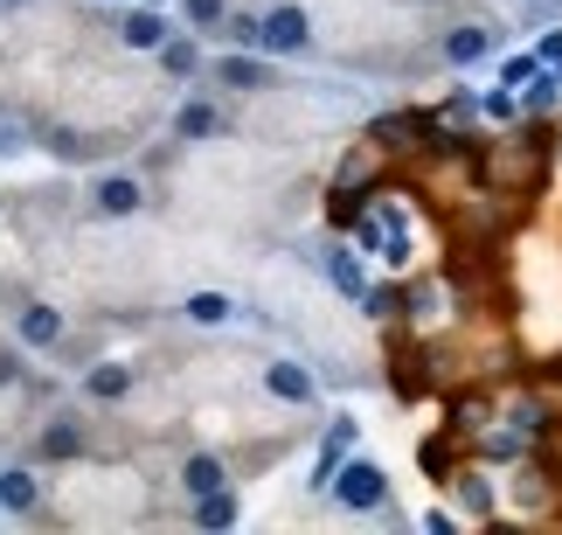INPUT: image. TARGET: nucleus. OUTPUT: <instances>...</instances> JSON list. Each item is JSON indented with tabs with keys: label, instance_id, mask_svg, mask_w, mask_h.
Masks as SVG:
<instances>
[{
	"label": "nucleus",
	"instance_id": "nucleus-7",
	"mask_svg": "<svg viewBox=\"0 0 562 535\" xmlns=\"http://www.w3.org/2000/svg\"><path fill=\"white\" fill-rule=\"evenodd\" d=\"M265 390L278 403H313V376L299 369V361H271V369H265Z\"/></svg>",
	"mask_w": 562,
	"mask_h": 535
},
{
	"label": "nucleus",
	"instance_id": "nucleus-13",
	"mask_svg": "<svg viewBox=\"0 0 562 535\" xmlns=\"http://www.w3.org/2000/svg\"><path fill=\"white\" fill-rule=\"evenodd\" d=\"M215 125H223V119H215V104H202V98H194V104H181V112H175V133H181V140H209Z\"/></svg>",
	"mask_w": 562,
	"mask_h": 535
},
{
	"label": "nucleus",
	"instance_id": "nucleus-6",
	"mask_svg": "<svg viewBox=\"0 0 562 535\" xmlns=\"http://www.w3.org/2000/svg\"><path fill=\"white\" fill-rule=\"evenodd\" d=\"M486 49H493V29H480V21H459V29L445 35V63H459V70H465V63H480Z\"/></svg>",
	"mask_w": 562,
	"mask_h": 535
},
{
	"label": "nucleus",
	"instance_id": "nucleus-2",
	"mask_svg": "<svg viewBox=\"0 0 562 535\" xmlns=\"http://www.w3.org/2000/svg\"><path fill=\"white\" fill-rule=\"evenodd\" d=\"M313 42V14L299 8V0H278V8L257 21V49L265 56H299Z\"/></svg>",
	"mask_w": 562,
	"mask_h": 535
},
{
	"label": "nucleus",
	"instance_id": "nucleus-11",
	"mask_svg": "<svg viewBox=\"0 0 562 535\" xmlns=\"http://www.w3.org/2000/svg\"><path fill=\"white\" fill-rule=\"evenodd\" d=\"M125 390H133V369H119V361H104V369L83 376V397H98V403H119Z\"/></svg>",
	"mask_w": 562,
	"mask_h": 535
},
{
	"label": "nucleus",
	"instance_id": "nucleus-16",
	"mask_svg": "<svg viewBox=\"0 0 562 535\" xmlns=\"http://www.w3.org/2000/svg\"><path fill=\"white\" fill-rule=\"evenodd\" d=\"M188 320H194V327H223V320H229V299L223 292H194L188 299Z\"/></svg>",
	"mask_w": 562,
	"mask_h": 535
},
{
	"label": "nucleus",
	"instance_id": "nucleus-12",
	"mask_svg": "<svg viewBox=\"0 0 562 535\" xmlns=\"http://www.w3.org/2000/svg\"><path fill=\"white\" fill-rule=\"evenodd\" d=\"M327 271H334V286L348 292V299H369V271H361V258H355L348 244H340L334 258H327Z\"/></svg>",
	"mask_w": 562,
	"mask_h": 535
},
{
	"label": "nucleus",
	"instance_id": "nucleus-8",
	"mask_svg": "<svg viewBox=\"0 0 562 535\" xmlns=\"http://www.w3.org/2000/svg\"><path fill=\"white\" fill-rule=\"evenodd\" d=\"M21 341H29V348H56L63 341V320H56V306H21Z\"/></svg>",
	"mask_w": 562,
	"mask_h": 535
},
{
	"label": "nucleus",
	"instance_id": "nucleus-15",
	"mask_svg": "<svg viewBox=\"0 0 562 535\" xmlns=\"http://www.w3.org/2000/svg\"><path fill=\"white\" fill-rule=\"evenodd\" d=\"M160 42H167L160 14H125V49H160Z\"/></svg>",
	"mask_w": 562,
	"mask_h": 535
},
{
	"label": "nucleus",
	"instance_id": "nucleus-20",
	"mask_svg": "<svg viewBox=\"0 0 562 535\" xmlns=\"http://www.w3.org/2000/svg\"><path fill=\"white\" fill-rule=\"evenodd\" d=\"M542 63H555V70H562V29H555V35L542 42Z\"/></svg>",
	"mask_w": 562,
	"mask_h": 535
},
{
	"label": "nucleus",
	"instance_id": "nucleus-17",
	"mask_svg": "<svg viewBox=\"0 0 562 535\" xmlns=\"http://www.w3.org/2000/svg\"><path fill=\"white\" fill-rule=\"evenodd\" d=\"M194 522H209V528H223V522H236V501L223 494V487H215V494H202V501H194Z\"/></svg>",
	"mask_w": 562,
	"mask_h": 535
},
{
	"label": "nucleus",
	"instance_id": "nucleus-4",
	"mask_svg": "<svg viewBox=\"0 0 562 535\" xmlns=\"http://www.w3.org/2000/svg\"><path fill=\"white\" fill-rule=\"evenodd\" d=\"M91 209H98V216H133V209H146V188L133 175H104L91 188Z\"/></svg>",
	"mask_w": 562,
	"mask_h": 535
},
{
	"label": "nucleus",
	"instance_id": "nucleus-3",
	"mask_svg": "<svg viewBox=\"0 0 562 535\" xmlns=\"http://www.w3.org/2000/svg\"><path fill=\"white\" fill-rule=\"evenodd\" d=\"M334 501H340V508H355V515H369V508H389V480H382V466H375V459H348V466H340V480H334Z\"/></svg>",
	"mask_w": 562,
	"mask_h": 535
},
{
	"label": "nucleus",
	"instance_id": "nucleus-14",
	"mask_svg": "<svg viewBox=\"0 0 562 535\" xmlns=\"http://www.w3.org/2000/svg\"><path fill=\"white\" fill-rule=\"evenodd\" d=\"M215 77H223L229 91H265V63H250V56H229V63H215Z\"/></svg>",
	"mask_w": 562,
	"mask_h": 535
},
{
	"label": "nucleus",
	"instance_id": "nucleus-18",
	"mask_svg": "<svg viewBox=\"0 0 562 535\" xmlns=\"http://www.w3.org/2000/svg\"><path fill=\"white\" fill-rule=\"evenodd\" d=\"M160 63H167V70H175V77H188L194 63H202V56H194V42H167V56H160Z\"/></svg>",
	"mask_w": 562,
	"mask_h": 535
},
{
	"label": "nucleus",
	"instance_id": "nucleus-5",
	"mask_svg": "<svg viewBox=\"0 0 562 535\" xmlns=\"http://www.w3.org/2000/svg\"><path fill=\"white\" fill-rule=\"evenodd\" d=\"M91 432H83V417H49V432L35 438V459H77Z\"/></svg>",
	"mask_w": 562,
	"mask_h": 535
},
{
	"label": "nucleus",
	"instance_id": "nucleus-19",
	"mask_svg": "<svg viewBox=\"0 0 562 535\" xmlns=\"http://www.w3.org/2000/svg\"><path fill=\"white\" fill-rule=\"evenodd\" d=\"M188 21L194 29H215V21H223V0H188Z\"/></svg>",
	"mask_w": 562,
	"mask_h": 535
},
{
	"label": "nucleus",
	"instance_id": "nucleus-10",
	"mask_svg": "<svg viewBox=\"0 0 562 535\" xmlns=\"http://www.w3.org/2000/svg\"><path fill=\"white\" fill-rule=\"evenodd\" d=\"M181 487L202 501V494H215V487H229V473H223V459H215V453H194V459L181 466Z\"/></svg>",
	"mask_w": 562,
	"mask_h": 535
},
{
	"label": "nucleus",
	"instance_id": "nucleus-9",
	"mask_svg": "<svg viewBox=\"0 0 562 535\" xmlns=\"http://www.w3.org/2000/svg\"><path fill=\"white\" fill-rule=\"evenodd\" d=\"M0 508H8V515H35L42 508V487H35V473H0Z\"/></svg>",
	"mask_w": 562,
	"mask_h": 535
},
{
	"label": "nucleus",
	"instance_id": "nucleus-21",
	"mask_svg": "<svg viewBox=\"0 0 562 535\" xmlns=\"http://www.w3.org/2000/svg\"><path fill=\"white\" fill-rule=\"evenodd\" d=\"M555 376H562V369H555Z\"/></svg>",
	"mask_w": 562,
	"mask_h": 535
},
{
	"label": "nucleus",
	"instance_id": "nucleus-1",
	"mask_svg": "<svg viewBox=\"0 0 562 535\" xmlns=\"http://www.w3.org/2000/svg\"><path fill=\"white\" fill-rule=\"evenodd\" d=\"M480 175H486V181H507L514 196H535V188H542V175H549V140L528 133V140L493 146V154L480 160Z\"/></svg>",
	"mask_w": 562,
	"mask_h": 535
}]
</instances>
